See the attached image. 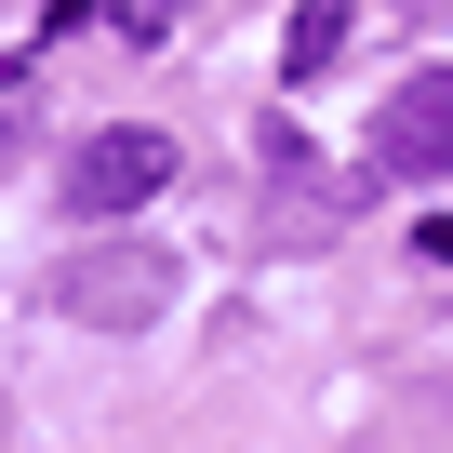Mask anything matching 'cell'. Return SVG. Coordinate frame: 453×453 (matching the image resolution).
Segmentation results:
<instances>
[{
  "instance_id": "cell-6",
  "label": "cell",
  "mask_w": 453,
  "mask_h": 453,
  "mask_svg": "<svg viewBox=\"0 0 453 453\" xmlns=\"http://www.w3.org/2000/svg\"><path fill=\"white\" fill-rule=\"evenodd\" d=\"M14 134H27V67H14V81H0V147H14Z\"/></svg>"
},
{
  "instance_id": "cell-3",
  "label": "cell",
  "mask_w": 453,
  "mask_h": 453,
  "mask_svg": "<svg viewBox=\"0 0 453 453\" xmlns=\"http://www.w3.org/2000/svg\"><path fill=\"white\" fill-rule=\"evenodd\" d=\"M373 173H453V67H413L373 120Z\"/></svg>"
},
{
  "instance_id": "cell-4",
  "label": "cell",
  "mask_w": 453,
  "mask_h": 453,
  "mask_svg": "<svg viewBox=\"0 0 453 453\" xmlns=\"http://www.w3.org/2000/svg\"><path fill=\"white\" fill-rule=\"evenodd\" d=\"M347 14H360V0H294V41H280V81H320V67L347 54Z\"/></svg>"
},
{
  "instance_id": "cell-5",
  "label": "cell",
  "mask_w": 453,
  "mask_h": 453,
  "mask_svg": "<svg viewBox=\"0 0 453 453\" xmlns=\"http://www.w3.org/2000/svg\"><path fill=\"white\" fill-rule=\"evenodd\" d=\"M173 14H187V0H120V41H134V54H147V41H160V27H173Z\"/></svg>"
},
{
  "instance_id": "cell-2",
  "label": "cell",
  "mask_w": 453,
  "mask_h": 453,
  "mask_svg": "<svg viewBox=\"0 0 453 453\" xmlns=\"http://www.w3.org/2000/svg\"><path fill=\"white\" fill-rule=\"evenodd\" d=\"M173 187V134H147V120H120V134H94L81 160H67V213L81 226H107V213H134V200H160Z\"/></svg>"
},
{
  "instance_id": "cell-1",
  "label": "cell",
  "mask_w": 453,
  "mask_h": 453,
  "mask_svg": "<svg viewBox=\"0 0 453 453\" xmlns=\"http://www.w3.org/2000/svg\"><path fill=\"white\" fill-rule=\"evenodd\" d=\"M54 307H67L81 334H147V320L173 307V254H160V241H94V254L54 267Z\"/></svg>"
}]
</instances>
